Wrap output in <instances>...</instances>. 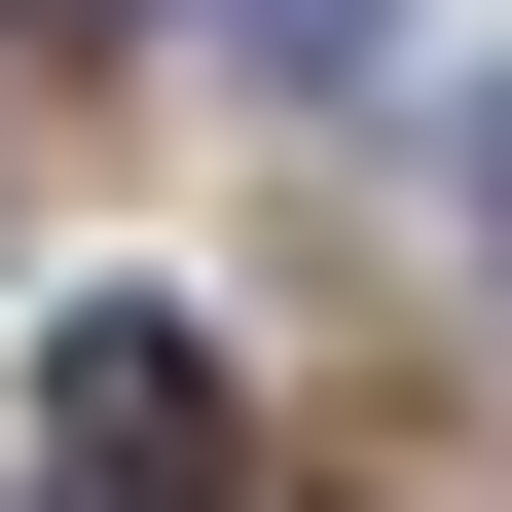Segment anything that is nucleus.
<instances>
[{
  "label": "nucleus",
  "instance_id": "obj_4",
  "mask_svg": "<svg viewBox=\"0 0 512 512\" xmlns=\"http://www.w3.org/2000/svg\"><path fill=\"white\" fill-rule=\"evenodd\" d=\"M37 37H110V0H37Z\"/></svg>",
  "mask_w": 512,
  "mask_h": 512
},
{
  "label": "nucleus",
  "instance_id": "obj_3",
  "mask_svg": "<svg viewBox=\"0 0 512 512\" xmlns=\"http://www.w3.org/2000/svg\"><path fill=\"white\" fill-rule=\"evenodd\" d=\"M220 37H256V74H366V37H403V0H220Z\"/></svg>",
  "mask_w": 512,
  "mask_h": 512
},
{
  "label": "nucleus",
  "instance_id": "obj_1",
  "mask_svg": "<svg viewBox=\"0 0 512 512\" xmlns=\"http://www.w3.org/2000/svg\"><path fill=\"white\" fill-rule=\"evenodd\" d=\"M37 439H74V512H220L256 476V403H220L183 293H74V330H37Z\"/></svg>",
  "mask_w": 512,
  "mask_h": 512
},
{
  "label": "nucleus",
  "instance_id": "obj_2",
  "mask_svg": "<svg viewBox=\"0 0 512 512\" xmlns=\"http://www.w3.org/2000/svg\"><path fill=\"white\" fill-rule=\"evenodd\" d=\"M439 256H476V293H512V74L439 110Z\"/></svg>",
  "mask_w": 512,
  "mask_h": 512
}]
</instances>
